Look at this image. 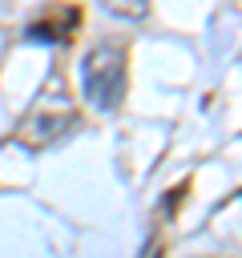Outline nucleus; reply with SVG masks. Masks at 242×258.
<instances>
[{"mask_svg": "<svg viewBox=\"0 0 242 258\" xmlns=\"http://www.w3.org/2000/svg\"><path fill=\"white\" fill-rule=\"evenodd\" d=\"M81 81H85V101L97 105V109H117L121 97H125V52L117 44H101L85 56V69H81Z\"/></svg>", "mask_w": 242, "mask_h": 258, "instance_id": "f257e3e1", "label": "nucleus"}]
</instances>
